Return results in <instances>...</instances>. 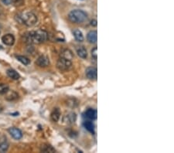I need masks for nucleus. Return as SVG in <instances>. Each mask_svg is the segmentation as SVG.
Wrapping results in <instances>:
<instances>
[{
    "label": "nucleus",
    "instance_id": "obj_1",
    "mask_svg": "<svg viewBox=\"0 0 174 153\" xmlns=\"http://www.w3.org/2000/svg\"><path fill=\"white\" fill-rule=\"evenodd\" d=\"M48 39V33L44 30L32 31L26 35V41L29 43H42Z\"/></svg>",
    "mask_w": 174,
    "mask_h": 153
},
{
    "label": "nucleus",
    "instance_id": "obj_2",
    "mask_svg": "<svg viewBox=\"0 0 174 153\" xmlns=\"http://www.w3.org/2000/svg\"><path fill=\"white\" fill-rule=\"evenodd\" d=\"M17 17H18L17 20L19 22H22V23H23L27 26H29V27L33 26L34 25H36L37 22V16L33 12H22L19 16H17Z\"/></svg>",
    "mask_w": 174,
    "mask_h": 153
},
{
    "label": "nucleus",
    "instance_id": "obj_3",
    "mask_svg": "<svg viewBox=\"0 0 174 153\" xmlns=\"http://www.w3.org/2000/svg\"><path fill=\"white\" fill-rule=\"evenodd\" d=\"M68 18L74 23H82L87 19V15L83 10L74 9L69 12Z\"/></svg>",
    "mask_w": 174,
    "mask_h": 153
},
{
    "label": "nucleus",
    "instance_id": "obj_4",
    "mask_svg": "<svg viewBox=\"0 0 174 153\" xmlns=\"http://www.w3.org/2000/svg\"><path fill=\"white\" fill-rule=\"evenodd\" d=\"M57 68H58L60 71H65L71 68V66H72V63H71V61H69V60H67V59L61 57V58L57 61Z\"/></svg>",
    "mask_w": 174,
    "mask_h": 153
},
{
    "label": "nucleus",
    "instance_id": "obj_5",
    "mask_svg": "<svg viewBox=\"0 0 174 153\" xmlns=\"http://www.w3.org/2000/svg\"><path fill=\"white\" fill-rule=\"evenodd\" d=\"M9 133L10 134V135L14 139H16V140H19L22 138V131H20V129L17 128L12 127L9 128L8 129Z\"/></svg>",
    "mask_w": 174,
    "mask_h": 153
},
{
    "label": "nucleus",
    "instance_id": "obj_6",
    "mask_svg": "<svg viewBox=\"0 0 174 153\" xmlns=\"http://www.w3.org/2000/svg\"><path fill=\"white\" fill-rule=\"evenodd\" d=\"M36 64L37 66H40V67H46L50 64V61H49V58L47 56H40L37 58V61H36Z\"/></svg>",
    "mask_w": 174,
    "mask_h": 153
},
{
    "label": "nucleus",
    "instance_id": "obj_7",
    "mask_svg": "<svg viewBox=\"0 0 174 153\" xmlns=\"http://www.w3.org/2000/svg\"><path fill=\"white\" fill-rule=\"evenodd\" d=\"M2 41L4 44L7 46H12L15 43V37L12 34L8 33L6 34L2 37Z\"/></svg>",
    "mask_w": 174,
    "mask_h": 153
},
{
    "label": "nucleus",
    "instance_id": "obj_8",
    "mask_svg": "<svg viewBox=\"0 0 174 153\" xmlns=\"http://www.w3.org/2000/svg\"><path fill=\"white\" fill-rule=\"evenodd\" d=\"M86 76L87 78L91 79V80H96L97 76V71L95 67H88L86 69Z\"/></svg>",
    "mask_w": 174,
    "mask_h": 153
},
{
    "label": "nucleus",
    "instance_id": "obj_9",
    "mask_svg": "<svg viewBox=\"0 0 174 153\" xmlns=\"http://www.w3.org/2000/svg\"><path fill=\"white\" fill-rule=\"evenodd\" d=\"M77 115L74 112H70L64 117V121L67 124H73L76 121Z\"/></svg>",
    "mask_w": 174,
    "mask_h": 153
},
{
    "label": "nucleus",
    "instance_id": "obj_10",
    "mask_svg": "<svg viewBox=\"0 0 174 153\" xmlns=\"http://www.w3.org/2000/svg\"><path fill=\"white\" fill-rule=\"evenodd\" d=\"M87 41L91 43H96L97 40V32L95 30L90 31L87 35Z\"/></svg>",
    "mask_w": 174,
    "mask_h": 153
},
{
    "label": "nucleus",
    "instance_id": "obj_11",
    "mask_svg": "<svg viewBox=\"0 0 174 153\" xmlns=\"http://www.w3.org/2000/svg\"><path fill=\"white\" fill-rule=\"evenodd\" d=\"M84 116L88 119L95 120V119L97 118V111H95V109H92V108L87 109V111H85Z\"/></svg>",
    "mask_w": 174,
    "mask_h": 153
},
{
    "label": "nucleus",
    "instance_id": "obj_12",
    "mask_svg": "<svg viewBox=\"0 0 174 153\" xmlns=\"http://www.w3.org/2000/svg\"><path fill=\"white\" fill-rule=\"evenodd\" d=\"M61 57L67 59V60H69V61H71L74 57V54L71 51H70L68 49H65V50H63V51H61Z\"/></svg>",
    "mask_w": 174,
    "mask_h": 153
},
{
    "label": "nucleus",
    "instance_id": "obj_13",
    "mask_svg": "<svg viewBox=\"0 0 174 153\" xmlns=\"http://www.w3.org/2000/svg\"><path fill=\"white\" fill-rule=\"evenodd\" d=\"M6 99L7 100V101H15V100H16V99L18 98V97H19L18 94L13 91H9L8 92L6 93Z\"/></svg>",
    "mask_w": 174,
    "mask_h": 153
},
{
    "label": "nucleus",
    "instance_id": "obj_14",
    "mask_svg": "<svg viewBox=\"0 0 174 153\" xmlns=\"http://www.w3.org/2000/svg\"><path fill=\"white\" fill-rule=\"evenodd\" d=\"M6 73H7V75H8L9 77H10L12 80H16H16H19V77H20L18 72H16L13 69H9Z\"/></svg>",
    "mask_w": 174,
    "mask_h": 153
},
{
    "label": "nucleus",
    "instance_id": "obj_15",
    "mask_svg": "<svg viewBox=\"0 0 174 153\" xmlns=\"http://www.w3.org/2000/svg\"><path fill=\"white\" fill-rule=\"evenodd\" d=\"M77 53L82 59H86L87 57V51L84 46H81L77 49Z\"/></svg>",
    "mask_w": 174,
    "mask_h": 153
},
{
    "label": "nucleus",
    "instance_id": "obj_16",
    "mask_svg": "<svg viewBox=\"0 0 174 153\" xmlns=\"http://www.w3.org/2000/svg\"><path fill=\"white\" fill-rule=\"evenodd\" d=\"M73 34H74V36L75 40L77 41H78V42H82V41H84V35L83 33H82V32L81 31H80L79 30H74L73 32Z\"/></svg>",
    "mask_w": 174,
    "mask_h": 153
},
{
    "label": "nucleus",
    "instance_id": "obj_17",
    "mask_svg": "<svg viewBox=\"0 0 174 153\" xmlns=\"http://www.w3.org/2000/svg\"><path fill=\"white\" fill-rule=\"evenodd\" d=\"M61 118V112L58 108H55L53 111V112L51 113V119L53 120L54 122H57L59 121V119Z\"/></svg>",
    "mask_w": 174,
    "mask_h": 153
},
{
    "label": "nucleus",
    "instance_id": "obj_18",
    "mask_svg": "<svg viewBox=\"0 0 174 153\" xmlns=\"http://www.w3.org/2000/svg\"><path fill=\"white\" fill-rule=\"evenodd\" d=\"M84 127L92 134H95V125L91 121H87L84 122Z\"/></svg>",
    "mask_w": 174,
    "mask_h": 153
},
{
    "label": "nucleus",
    "instance_id": "obj_19",
    "mask_svg": "<svg viewBox=\"0 0 174 153\" xmlns=\"http://www.w3.org/2000/svg\"><path fill=\"white\" fill-rule=\"evenodd\" d=\"M40 151L43 152H55V149L51 145L44 144L41 146Z\"/></svg>",
    "mask_w": 174,
    "mask_h": 153
},
{
    "label": "nucleus",
    "instance_id": "obj_20",
    "mask_svg": "<svg viewBox=\"0 0 174 153\" xmlns=\"http://www.w3.org/2000/svg\"><path fill=\"white\" fill-rule=\"evenodd\" d=\"M16 59L18 60L20 63H22V64L24 65H29L30 64V61L27 58V56H16Z\"/></svg>",
    "mask_w": 174,
    "mask_h": 153
},
{
    "label": "nucleus",
    "instance_id": "obj_21",
    "mask_svg": "<svg viewBox=\"0 0 174 153\" xmlns=\"http://www.w3.org/2000/svg\"><path fill=\"white\" fill-rule=\"evenodd\" d=\"M9 91V85L6 84H0V95H6Z\"/></svg>",
    "mask_w": 174,
    "mask_h": 153
},
{
    "label": "nucleus",
    "instance_id": "obj_22",
    "mask_svg": "<svg viewBox=\"0 0 174 153\" xmlns=\"http://www.w3.org/2000/svg\"><path fill=\"white\" fill-rule=\"evenodd\" d=\"M9 145L6 141L0 143V152L3 153L7 152V150L9 149Z\"/></svg>",
    "mask_w": 174,
    "mask_h": 153
},
{
    "label": "nucleus",
    "instance_id": "obj_23",
    "mask_svg": "<svg viewBox=\"0 0 174 153\" xmlns=\"http://www.w3.org/2000/svg\"><path fill=\"white\" fill-rule=\"evenodd\" d=\"M25 0H12V5H14L15 6H22V5L24 4Z\"/></svg>",
    "mask_w": 174,
    "mask_h": 153
},
{
    "label": "nucleus",
    "instance_id": "obj_24",
    "mask_svg": "<svg viewBox=\"0 0 174 153\" xmlns=\"http://www.w3.org/2000/svg\"><path fill=\"white\" fill-rule=\"evenodd\" d=\"M91 56L95 60H97V47H95V48L91 51Z\"/></svg>",
    "mask_w": 174,
    "mask_h": 153
},
{
    "label": "nucleus",
    "instance_id": "obj_25",
    "mask_svg": "<svg viewBox=\"0 0 174 153\" xmlns=\"http://www.w3.org/2000/svg\"><path fill=\"white\" fill-rule=\"evenodd\" d=\"M2 1V2L3 3V4L5 5H10L11 2H12V0H1Z\"/></svg>",
    "mask_w": 174,
    "mask_h": 153
},
{
    "label": "nucleus",
    "instance_id": "obj_26",
    "mask_svg": "<svg viewBox=\"0 0 174 153\" xmlns=\"http://www.w3.org/2000/svg\"><path fill=\"white\" fill-rule=\"evenodd\" d=\"M90 24L92 26H97V20H96V19H92V20L91 21V23H90Z\"/></svg>",
    "mask_w": 174,
    "mask_h": 153
},
{
    "label": "nucleus",
    "instance_id": "obj_27",
    "mask_svg": "<svg viewBox=\"0 0 174 153\" xmlns=\"http://www.w3.org/2000/svg\"><path fill=\"white\" fill-rule=\"evenodd\" d=\"M0 32H1V30H0Z\"/></svg>",
    "mask_w": 174,
    "mask_h": 153
}]
</instances>
